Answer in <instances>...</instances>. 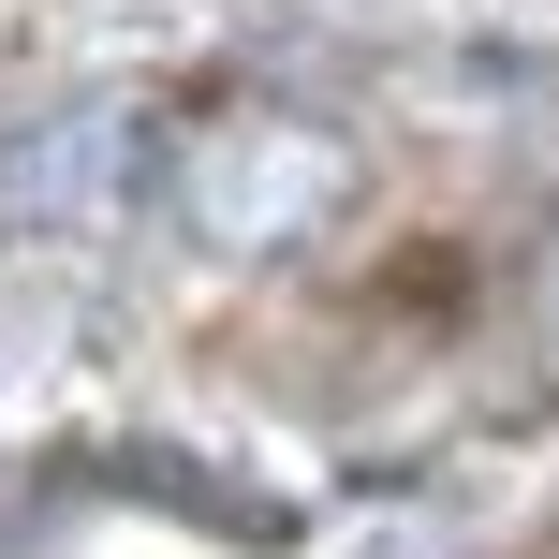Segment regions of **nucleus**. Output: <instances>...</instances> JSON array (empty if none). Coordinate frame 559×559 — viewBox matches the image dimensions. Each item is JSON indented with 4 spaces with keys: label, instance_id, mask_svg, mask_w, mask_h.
<instances>
[{
    "label": "nucleus",
    "instance_id": "f257e3e1",
    "mask_svg": "<svg viewBox=\"0 0 559 559\" xmlns=\"http://www.w3.org/2000/svg\"><path fill=\"white\" fill-rule=\"evenodd\" d=\"M163 206L192 251L222 265H265V251H309V236L354 206V147L295 104H206L163 133Z\"/></svg>",
    "mask_w": 559,
    "mask_h": 559
}]
</instances>
